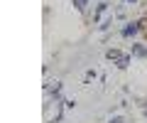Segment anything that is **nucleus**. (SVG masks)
Wrapping results in <instances>:
<instances>
[{
	"mask_svg": "<svg viewBox=\"0 0 147 123\" xmlns=\"http://www.w3.org/2000/svg\"><path fill=\"white\" fill-rule=\"evenodd\" d=\"M84 5H86V0H74V7L76 10H84Z\"/></svg>",
	"mask_w": 147,
	"mask_h": 123,
	"instance_id": "nucleus-4",
	"label": "nucleus"
},
{
	"mask_svg": "<svg viewBox=\"0 0 147 123\" xmlns=\"http://www.w3.org/2000/svg\"><path fill=\"white\" fill-rule=\"evenodd\" d=\"M132 54H135V57H147V47H142V44H135V47H132Z\"/></svg>",
	"mask_w": 147,
	"mask_h": 123,
	"instance_id": "nucleus-3",
	"label": "nucleus"
},
{
	"mask_svg": "<svg viewBox=\"0 0 147 123\" xmlns=\"http://www.w3.org/2000/svg\"><path fill=\"white\" fill-rule=\"evenodd\" d=\"M140 27H142V22H130V25H127V27H123V37H132V35H137V32H140Z\"/></svg>",
	"mask_w": 147,
	"mask_h": 123,
	"instance_id": "nucleus-2",
	"label": "nucleus"
},
{
	"mask_svg": "<svg viewBox=\"0 0 147 123\" xmlns=\"http://www.w3.org/2000/svg\"><path fill=\"white\" fill-rule=\"evenodd\" d=\"M108 123H123V118H120V116H115V118H110Z\"/></svg>",
	"mask_w": 147,
	"mask_h": 123,
	"instance_id": "nucleus-5",
	"label": "nucleus"
},
{
	"mask_svg": "<svg viewBox=\"0 0 147 123\" xmlns=\"http://www.w3.org/2000/svg\"><path fill=\"white\" fill-rule=\"evenodd\" d=\"M145 116H147V108H145Z\"/></svg>",
	"mask_w": 147,
	"mask_h": 123,
	"instance_id": "nucleus-7",
	"label": "nucleus"
},
{
	"mask_svg": "<svg viewBox=\"0 0 147 123\" xmlns=\"http://www.w3.org/2000/svg\"><path fill=\"white\" fill-rule=\"evenodd\" d=\"M123 3H130V5H132V3H135V0H123Z\"/></svg>",
	"mask_w": 147,
	"mask_h": 123,
	"instance_id": "nucleus-6",
	"label": "nucleus"
},
{
	"mask_svg": "<svg viewBox=\"0 0 147 123\" xmlns=\"http://www.w3.org/2000/svg\"><path fill=\"white\" fill-rule=\"evenodd\" d=\"M105 57H108L110 62H118V67H120V69H125V67L130 64V57H127V54H120L118 49H108V54H105Z\"/></svg>",
	"mask_w": 147,
	"mask_h": 123,
	"instance_id": "nucleus-1",
	"label": "nucleus"
}]
</instances>
